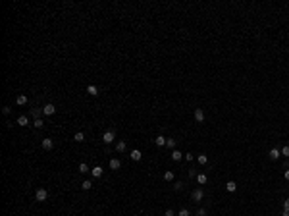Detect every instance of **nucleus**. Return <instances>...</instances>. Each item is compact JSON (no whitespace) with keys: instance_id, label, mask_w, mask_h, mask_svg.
Masks as SVG:
<instances>
[{"instance_id":"f257e3e1","label":"nucleus","mask_w":289,"mask_h":216,"mask_svg":"<svg viewBox=\"0 0 289 216\" xmlns=\"http://www.w3.org/2000/svg\"><path fill=\"white\" fill-rule=\"evenodd\" d=\"M35 199H37V201H39V203L46 201V199H48V191L44 189V187H39V189L35 191Z\"/></svg>"},{"instance_id":"f03ea898","label":"nucleus","mask_w":289,"mask_h":216,"mask_svg":"<svg viewBox=\"0 0 289 216\" xmlns=\"http://www.w3.org/2000/svg\"><path fill=\"white\" fill-rule=\"evenodd\" d=\"M43 114H46V116H54V114H56V106L52 102L44 104V106H43Z\"/></svg>"},{"instance_id":"7ed1b4c3","label":"nucleus","mask_w":289,"mask_h":216,"mask_svg":"<svg viewBox=\"0 0 289 216\" xmlns=\"http://www.w3.org/2000/svg\"><path fill=\"white\" fill-rule=\"evenodd\" d=\"M114 139H116V133H114V129H108V131H104V135H102V141H104V143H112Z\"/></svg>"},{"instance_id":"20e7f679","label":"nucleus","mask_w":289,"mask_h":216,"mask_svg":"<svg viewBox=\"0 0 289 216\" xmlns=\"http://www.w3.org/2000/svg\"><path fill=\"white\" fill-rule=\"evenodd\" d=\"M129 158H131V160H133V162H139V160H141V158H143V153H141V150H139V149H133V150H131V153H129Z\"/></svg>"},{"instance_id":"39448f33","label":"nucleus","mask_w":289,"mask_h":216,"mask_svg":"<svg viewBox=\"0 0 289 216\" xmlns=\"http://www.w3.org/2000/svg\"><path fill=\"white\" fill-rule=\"evenodd\" d=\"M279 156H282V150H279V149H276V147L270 149V153H268V158H270V160H278Z\"/></svg>"},{"instance_id":"423d86ee","label":"nucleus","mask_w":289,"mask_h":216,"mask_svg":"<svg viewBox=\"0 0 289 216\" xmlns=\"http://www.w3.org/2000/svg\"><path fill=\"white\" fill-rule=\"evenodd\" d=\"M195 120L199 122V124H201V122H204V112H202V108H195Z\"/></svg>"},{"instance_id":"0eeeda50","label":"nucleus","mask_w":289,"mask_h":216,"mask_svg":"<svg viewBox=\"0 0 289 216\" xmlns=\"http://www.w3.org/2000/svg\"><path fill=\"white\" fill-rule=\"evenodd\" d=\"M91 174H93L95 178H102L104 168H102V166H95V168H91Z\"/></svg>"},{"instance_id":"6e6552de","label":"nucleus","mask_w":289,"mask_h":216,"mask_svg":"<svg viewBox=\"0 0 289 216\" xmlns=\"http://www.w3.org/2000/svg\"><path fill=\"white\" fill-rule=\"evenodd\" d=\"M202 197H204V191H202V189H195L193 191V201H202Z\"/></svg>"},{"instance_id":"1a4fd4ad","label":"nucleus","mask_w":289,"mask_h":216,"mask_svg":"<svg viewBox=\"0 0 289 216\" xmlns=\"http://www.w3.org/2000/svg\"><path fill=\"white\" fill-rule=\"evenodd\" d=\"M18 125H21V128H25V125H29V118H27L25 114H21V116L18 118Z\"/></svg>"},{"instance_id":"9d476101","label":"nucleus","mask_w":289,"mask_h":216,"mask_svg":"<svg viewBox=\"0 0 289 216\" xmlns=\"http://www.w3.org/2000/svg\"><path fill=\"white\" fill-rule=\"evenodd\" d=\"M166 141H168V139H166L164 135H156V137H154V143H156L158 147H164V145H166Z\"/></svg>"},{"instance_id":"9b49d317","label":"nucleus","mask_w":289,"mask_h":216,"mask_svg":"<svg viewBox=\"0 0 289 216\" xmlns=\"http://www.w3.org/2000/svg\"><path fill=\"white\" fill-rule=\"evenodd\" d=\"M52 147H54V141L52 139H43V149L44 150H50Z\"/></svg>"},{"instance_id":"f8f14e48","label":"nucleus","mask_w":289,"mask_h":216,"mask_svg":"<svg viewBox=\"0 0 289 216\" xmlns=\"http://www.w3.org/2000/svg\"><path fill=\"white\" fill-rule=\"evenodd\" d=\"M87 93L93 95V97H96L99 95V87H96V85H87Z\"/></svg>"},{"instance_id":"ddd939ff","label":"nucleus","mask_w":289,"mask_h":216,"mask_svg":"<svg viewBox=\"0 0 289 216\" xmlns=\"http://www.w3.org/2000/svg\"><path fill=\"white\" fill-rule=\"evenodd\" d=\"M120 166H121L120 158H112V160H110V168L112 170H120Z\"/></svg>"},{"instance_id":"4468645a","label":"nucleus","mask_w":289,"mask_h":216,"mask_svg":"<svg viewBox=\"0 0 289 216\" xmlns=\"http://www.w3.org/2000/svg\"><path fill=\"white\" fill-rule=\"evenodd\" d=\"M125 149H127L125 141H118V143H116V150H118V153H125Z\"/></svg>"},{"instance_id":"2eb2a0df","label":"nucleus","mask_w":289,"mask_h":216,"mask_svg":"<svg viewBox=\"0 0 289 216\" xmlns=\"http://www.w3.org/2000/svg\"><path fill=\"white\" fill-rule=\"evenodd\" d=\"M27 95H19L18 99H15V104H19V106H23V104H27Z\"/></svg>"},{"instance_id":"dca6fc26","label":"nucleus","mask_w":289,"mask_h":216,"mask_svg":"<svg viewBox=\"0 0 289 216\" xmlns=\"http://www.w3.org/2000/svg\"><path fill=\"white\" fill-rule=\"evenodd\" d=\"M181 156H183V154H181V150H177V149H174V150H172V160L179 162V160H181Z\"/></svg>"},{"instance_id":"f3484780","label":"nucleus","mask_w":289,"mask_h":216,"mask_svg":"<svg viewBox=\"0 0 289 216\" xmlns=\"http://www.w3.org/2000/svg\"><path fill=\"white\" fill-rule=\"evenodd\" d=\"M73 141H77V143H83V141H85V133H83V131H77L75 135H73Z\"/></svg>"},{"instance_id":"a211bd4d","label":"nucleus","mask_w":289,"mask_h":216,"mask_svg":"<svg viewBox=\"0 0 289 216\" xmlns=\"http://www.w3.org/2000/svg\"><path fill=\"white\" fill-rule=\"evenodd\" d=\"M197 162H199L201 166H204L206 162H208V156H206V154H199V156H197Z\"/></svg>"},{"instance_id":"6ab92c4d","label":"nucleus","mask_w":289,"mask_h":216,"mask_svg":"<svg viewBox=\"0 0 289 216\" xmlns=\"http://www.w3.org/2000/svg\"><path fill=\"white\" fill-rule=\"evenodd\" d=\"M226 189L229 191V193H233V191L237 189V183H235V181H227V183H226Z\"/></svg>"},{"instance_id":"aec40b11","label":"nucleus","mask_w":289,"mask_h":216,"mask_svg":"<svg viewBox=\"0 0 289 216\" xmlns=\"http://www.w3.org/2000/svg\"><path fill=\"white\" fill-rule=\"evenodd\" d=\"M197 181L201 183V185H204V183L208 181V178H206V174H197Z\"/></svg>"},{"instance_id":"412c9836","label":"nucleus","mask_w":289,"mask_h":216,"mask_svg":"<svg viewBox=\"0 0 289 216\" xmlns=\"http://www.w3.org/2000/svg\"><path fill=\"white\" fill-rule=\"evenodd\" d=\"M40 114H43V110H40V108H33V110H31V116H33L35 120H39Z\"/></svg>"},{"instance_id":"4be33fe9","label":"nucleus","mask_w":289,"mask_h":216,"mask_svg":"<svg viewBox=\"0 0 289 216\" xmlns=\"http://www.w3.org/2000/svg\"><path fill=\"white\" fill-rule=\"evenodd\" d=\"M174 178H176V176H174V172H172V170L164 172V180H166V181H174Z\"/></svg>"},{"instance_id":"5701e85b","label":"nucleus","mask_w":289,"mask_h":216,"mask_svg":"<svg viewBox=\"0 0 289 216\" xmlns=\"http://www.w3.org/2000/svg\"><path fill=\"white\" fill-rule=\"evenodd\" d=\"M91 187H93V183L89 181V180H85L83 183H81V189H85V191H89V189H91Z\"/></svg>"},{"instance_id":"b1692460","label":"nucleus","mask_w":289,"mask_h":216,"mask_svg":"<svg viewBox=\"0 0 289 216\" xmlns=\"http://www.w3.org/2000/svg\"><path fill=\"white\" fill-rule=\"evenodd\" d=\"M79 172H81V174H87V172H89V166L85 164V162H81V164H79Z\"/></svg>"},{"instance_id":"393cba45","label":"nucleus","mask_w":289,"mask_h":216,"mask_svg":"<svg viewBox=\"0 0 289 216\" xmlns=\"http://www.w3.org/2000/svg\"><path fill=\"white\" fill-rule=\"evenodd\" d=\"M176 145H177L176 139H168V141H166V147H170V149H176Z\"/></svg>"},{"instance_id":"a878e982","label":"nucleus","mask_w":289,"mask_h":216,"mask_svg":"<svg viewBox=\"0 0 289 216\" xmlns=\"http://www.w3.org/2000/svg\"><path fill=\"white\" fill-rule=\"evenodd\" d=\"M33 125H35V128H37V129H40V128H44V124H43V120H40V118H39V120H35V122H33Z\"/></svg>"},{"instance_id":"bb28decb","label":"nucleus","mask_w":289,"mask_h":216,"mask_svg":"<svg viewBox=\"0 0 289 216\" xmlns=\"http://www.w3.org/2000/svg\"><path fill=\"white\" fill-rule=\"evenodd\" d=\"M282 156H287V158H289V145H285V147L282 149Z\"/></svg>"},{"instance_id":"cd10ccee","label":"nucleus","mask_w":289,"mask_h":216,"mask_svg":"<svg viewBox=\"0 0 289 216\" xmlns=\"http://www.w3.org/2000/svg\"><path fill=\"white\" fill-rule=\"evenodd\" d=\"M177 216H189V210H187V209H181V210H179V214H177Z\"/></svg>"},{"instance_id":"c85d7f7f","label":"nucleus","mask_w":289,"mask_h":216,"mask_svg":"<svg viewBox=\"0 0 289 216\" xmlns=\"http://www.w3.org/2000/svg\"><path fill=\"white\" fill-rule=\"evenodd\" d=\"M181 187H183V185H181V181H176V183H174V189H176V191H179Z\"/></svg>"},{"instance_id":"c756f323","label":"nucleus","mask_w":289,"mask_h":216,"mask_svg":"<svg viewBox=\"0 0 289 216\" xmlns=\"http://www.w3.org/2000/svg\"><path fill=\"white\" fill-rule=\"evenodd\" d=\"M193 158H195L193 153H187V154H185V160H193Z\"/></svg>"},{"instance_id":"7c9ffc66","label":"nucleus","mask_w":289,"mask_h":216,"mask_svg":"<svg viewBox=\"0 0 289 216\" xmlns=\"http://www.w3.org/2000/svg\"><path fill=\"white\" fill-rule=\"evenodd\" d=\"M2 114H6V116H8V114H10V106H2Z\"/></svg>"},{"instance_id":"2f4dec72","label":"nucleus","mask_w":289,"mask_h":216,"mask_svg":"<svg viewBox=\"0 0 289 216\" xmlns=\"http://www.w3.org/2000/svg\"><path fill=\"white\" fill-rule=\"evenodd\" d=\"M283 210H289V199L283 201Z\"/></svg>"},{"instance_id":"473e14b6","label":"nucleus","mask_w":289,"mask_h":216,"mask_svg":"<svg viewBox=\"0 0 289 216\" xmlns=\"http://www.w3.org/2000/svg\"><path fill=\"white\" fill-rule=\"evenodd\" d=\"M197 216H206V209H201V210L197 212Z\"/></svg>"},{"instance_id":"72a5a7b5","label":"nucleus","mask_w":289,"mask_h":216,"mask_svg":"<svg viewBox=\"0 0 289 216\" xmlns=\"http://www.w3.org/2000/svg\"><path fill=\"white\" fill-rule=\"evenodd\" d=\"M164 216H174V210L172 209H168V210H166V214Z\"/></svg>"},{"instance_id":"f704fd0d","label":"nucleus","mask_w":289,"mask_h":216,"mask_svg":"<svg viewBox=\"0 0 289 216\" xmlns=\"http://www.w3.org/2000/svg\"><path fill=\"white\" fill-rule=\"evenodd\" d=\"M283 178H285V180L289 181V170H285V172H283Z\"/></svg>"},{"instance_id":"c9c22d12","label":"nucleus","mask_w":289,"mask_h":216,"mask_svg":"<svg viewBox=\"0 0 289 216\" xmlns=\"http://www.w3.org/2000/svg\"><path fill=\"white\" fill-rule=\"evenodd\" d=\"M282 216H289V210H283V212H282Z\"/></svg>"}]
</instances>
